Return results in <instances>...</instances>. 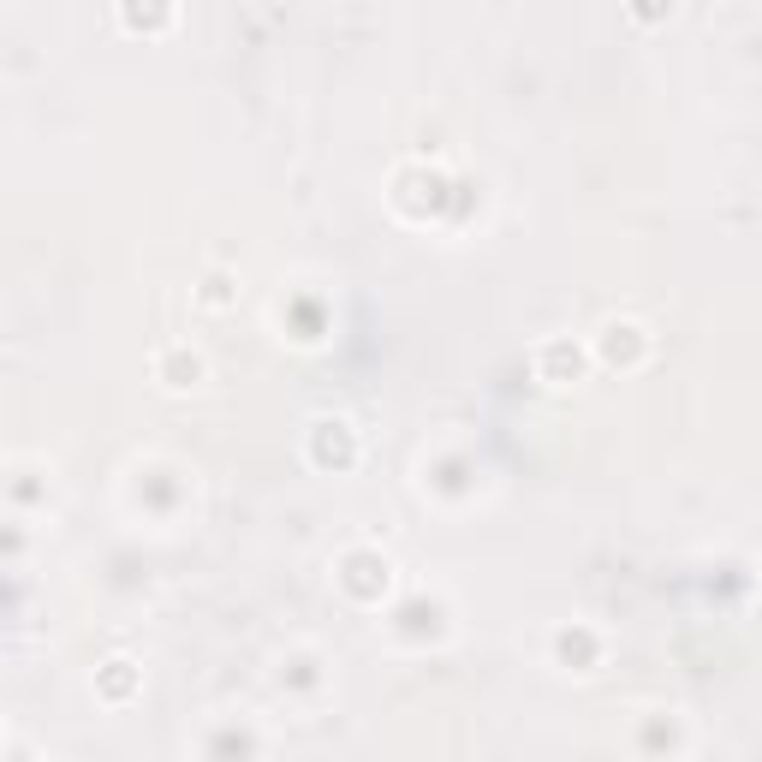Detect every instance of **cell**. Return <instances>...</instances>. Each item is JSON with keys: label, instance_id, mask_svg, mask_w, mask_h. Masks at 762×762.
<instances>
[{"label": "cell", "instance_id": "cell-2", "mask_svg": "<svg viewBox=\"0 0 762 762\" xmlns=\"http://www.w3.org/2000/svg\"><path fill=\"white\" fill-rule=\"evenodd\" d=\"M536 364H542V370H548L554 381H572L584 358H578V346H566V340H548V346L536 352Z\"/></svg>", "mask_w": 762, "mask_h": 762}, {"label": "cell", "instance_id": "cell-1", "mask_svg": "<svg viewBox=\"0 0 762 762\" xmlns=\"http://www.w3.org/2000/svg\"><path fill=\"white\" fill-rule=\"evenodd\" d=\"M155 370H161L167 387H197V381H203V358H197V352H167Z\"/></svg>", "mask_w": 762, "mask_h": 762}, {"label": "cell", "instance_id": "cell-4", "mask_svg": "<svg viewBox=\"0 0 762 762\" xmlns=\"http://www.w3.org/2000/svg\"><path fill=\"white\" fill-rule=\"evenodd\" d=\"M126 667H131V661H108V697H120V691H126V679H131Z\"/></svg>", "mask_w": 762, "mask_h": 762}, {"label": "cell", "instance_id": "cell-3", "mask_svg": "<svg viewBox=\"0 0 762 762\" xmlns=\"http://www.w3.org/2000/svg\"><path fill=\"white\" fill-rule=\"evenodd\" d=\"M227 298H233V292H227V274H209V280H203V304H209V310H221Z\"/></svg>", "mask_w": 762, "mask_h": 762}, {"label": "cell", "instance_id": "cell-5", "mask_svg": "<svg viewBox=\"0 0 762 762\" xmlns=\"http://www.w3.org/2000/svg\"><path fill=\"white\" fill-rule=\"evenodd\" d=\"M632 12L649 24V18H661V12H673V0H632Z\"/></svg>", "mask_w": 762, "mask_h": 762}]
</instances>
